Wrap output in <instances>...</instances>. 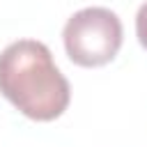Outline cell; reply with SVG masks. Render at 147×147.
I'll use <instances>...</instances> for the list:
<instances>
[{"instance_id":"6da1fadb","label":"cell","mask_w":147,"mask_h":147,"mask_svg":"<svg viewBox=\"0 0 147 147\" xmlns=\"http://www.w3.org/2000/svg\"><path fill=\"white\" fill-rule=\"evenodd\" d=\"M0 94L34 122L57 119L71 101L69 80L37 39L11 41L0 53Z\"/></svg>"},{"instance_id":"7a4b0ae2","label":"cell","mask_w":147,"mask_h":147,"mask_svg":"<svg viewBox=\"0 0 147 147\" xmlns=\"http://www.w3.org/2000/svg\"><path fill=\"white\" fill-rule=\"evenodd\" d=\"M124 30L115 11L106 7H85L69 16L62 30V41L69 60L78 67H103L122 48Z\"/></svg>"},{"instance_id":"3957f363","label":"cell","mask_w":147,"mask_h":147,"mask_svg":"<svg viewBox=\"0 0 147 147\" xmlns=\"http://www.w3.org/2000/svg\"><path fill=\"white\" fill-rule=\"evenodd\" d=\"M136 34H138L140 46L147 51V2H142L136 14Z\"/></svg>"}]
</instances>
